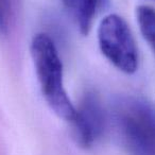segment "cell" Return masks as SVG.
<instances>
[{
    "instance_id": "1",
    "label": "cell",
    "mask_w": 155,
    "mask_h": 155,
    "mask_svg": "<svg viewBox=\"0 0 155 155\" xmlns=\"http://www.w3.org/2000/svg\"><path fill=\"white\" fill-rule=\"evenodd\" d=\"M31 55L45 100L58 117L72 122L75 107L65 91L63 64L51 37L44 33L35 35L31 43Z\"/></svg>"
},
{
    "instance_id": "2",
    "label": "cell",
    "mask_w": 155,
    "mask_h": 155,
    "mask_svg": "<svg viewBox=\"0 0 155 155\" xmlns=\"http://www.w3.org/2000/svg\"><path fill=\"white\" fill-rule=\"evenodd\" d=\"M116 122L131 155H155V112L143 99L127 97L116 106Z\"/></svg>"
},
{
    "instance_id": "3",
    "label": "cell",
    "mask_w": 155,
    "mask_h": 155,
    "mask_svg": "<svg viewBox=\"0 0 155 155\" xmlns=\"http://www.w3.org/2000/svg\"><path fill=\"white\" fill-rule=\"evenodd\" d=\"M98 43L103 55L118 70L127 74L138 68V51L135 39L125 20L117 14H110L98 28Z\"/></svg>"
},
{
    "instance_id": "4",
    "label": "cell",
    "mask_w": 155,
    "mask_h": 155,
    "mask_svg": "<svg viewBox=\"0 0 155 155\" xmlns=\"http://www.w3.org/2000/svg\"><path fill=\"white\" fill-rule=\"evenodd\" d=\"M72 123L78 141L82 147L91 148L100 139L105 129V113L95 93H87L83 97L78 110L75 108Z\"/></svg>"
},
{
    "instance_id": "5",
    "label": "cell",
    "mask_w": 155,
    "mask_h": 155,
    "mask_svg": "<svg viewBox=\"0 0 155 155\" xmlns=\"http://www.w3.org/2000/svg\"><path fill=\"white\" fill-rule=\"evenodd\" d=\"M104 2L105 0H63L69 15L74 20L82 34L89 32L94 18Z\"/></svg>"
},
{
    "instance_id": "6",
    "label": "cell",
    "mask_w": 155,
    "mask_h": 155,
    "mask_svg": "<svg viewBox=\"0 0 155 155\" xmlns=\"http://www.w3.org/2000/svg\"><path fill=\"white\" fill-rule=\"evenodd\" d=\"M136 17L144 41L155 54V10L148 5H140L136 10Z\"/></svg>"
},
{
    "instance_id": "7",
    "label": "cell",
    "mask_w": 155,
    "mask_h": 155,
    "mask_svg": "<svg viewBox=\"0 0 155 155\" xmlns=\"http://www.w3.org/2000/svg\"><path fill=\"white\" fill-rule=\"evenodd\" d=\"M153 1H155V0H153Z\"/></svg>"
}]
</instances>
